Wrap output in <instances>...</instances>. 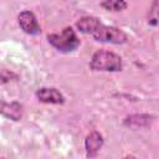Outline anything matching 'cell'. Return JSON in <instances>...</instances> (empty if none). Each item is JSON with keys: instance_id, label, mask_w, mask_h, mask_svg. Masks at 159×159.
Listing matches in <instances>:
<instances>
[{"instance_id": "3", "label": "cell", "mask_w": 159, "mask_h": 159, "mask_svg": "<svg viewBox=\"0 0 159 159\" xmlns=\"http://www.w3.org/2000/svg\"><path fill=\"white\" fill-rule=\"evenodd\" d=\"M47 40H48L51 46H53L57 51L63 52V53L76 51L78 48L80 43H81V41H80L78 36L76 35L75 30L70 26L65 27L61 32L47 35Z\"/></svg>"}, {"instance_id": "6", "label": "cell", "mask_w": 159, "mask_h": 159, "mask_svg": "<svg viewBox=\"0 0 159 159\" xmlns=\"http://www.w3.org/2000/svg\"><path fill=\"white\" fill-rule=\"evenodd\" d=\"M103 143H104V139L99 132H97V130L91 132L84 139V149H86L87 158H89V159L96 158L97 154L99 153V150L102 149Z\"/></svg>"}, {"instance_id": "10", "label": "cell", "mask_w": 159, "mask_h": 159, "mask_svg": "<svg viewBox=\"0 0 159 159\" xmlns=\"http://www.w3.org/2000/svg\"><path fill=\"white\" fill-rule=\"evenodd\" d=\"M11 77L16 78V75H14L12 72H7L6 70H2V71H1V82H2V83H5L6 81H9Z\"/></svg>"}, {"instance_id": "11", "label": "cell", "mask_w": 159, "mask_h": 159, "mask_svg": "<svg viewBox=\"0 0 159 159\" xmlns=\"http://www.w3.org/2000/svg\"><path fill=\"white\" fill-rule=\"evenodd\" d=\"M123 159H137V158H135L134 155H125Z\"/></svg>"}, {"instance_id": "2", "label": "cell", "mask_w": 159, "mask_h": 159, "mask_svg": "<svg viewBox=\"0 0 159 159\" xmlns=\"http://www.w3.org/2000/svg\"><path fill=\"white\" fill-rule=\"evenodd\" d=\"M89 68L93 71L118 72L123 68V62L119 55L108 50H97L91 58Z\"/></svg>"}, {"instance_id": "9", "label": "cell", "mask_w": 159, "mask_h": 159, "mask_svg": "<svg viewBox=\"0 0 159 159\" xmlns=\"http://www.w3.org/2000/svg\"><path fill=\"white\" fill-rule=\"evenodd\" d=\"M101 6L108 11H122L127 9L128 4L123 0H107V1H102Z\"/></svg>"}, {"instance_id": "4", "label": "cell", "mask_w": 159, "mask_h": 159, "mask_svg": "<svg viewBox=\"0 0 159 159\" xmlns=\"http://www.w3.org/2000/svg\"><path fill=\"white\" fill-rule=\"evenodd\" d=\"M17 22L21 30L27 35H39L41 32V26L37 22L35 14L30 10H24L17 16Z\"/></svg>"}, {"instance_id": "8", "label": "cell", "mask_w": 159, "mask_h": 159, "mask_svg": "<svg viewBox=\"0 0 159 159\" xmlns=\"http://www.w3.org/2000/svg\"><path fill=\"white\" fill-rule=\"evenodd\" d=\"M1 114L11 120H20L22 117V104L19 102H1Z\"/></svg>"}, {"instance_id": "12", "label": "cell", "mask_w": 159, "mask_h": 159, "mask_svg": "<svg viewBox=\"0 0 159 159\" xmlns=\"http://www.w3.org/2000/svg\"><path fill=\"white\" fill-rule=\"evenodd\" d=\"M2 159H5V158H2Z\"/></svg>"}, {"instance_id": "1", "label": "cell", "mask_w": 159, "mask_h": 159, "mask_svg": "<svg viewBox=\"0 0 159 159\" xmlns=\"http://www.w3.org/2000/svg\"><path fill=\"white\" fill-rule=\"evenodd\" d=\"M76 27L86 35H91L96 41L109 42V43H124L128 37L127 35L116 26L104 25L99 19L94 16H83L76 22Z\"/></svg>"}, {"instance_id": "5", "label": "cell", "mask_w": 159, "mask_h": 159, "mask_svg": "<svg viewBox=\"0 0 159 159\" xmlns=\"http://www.w3.org/2000/svg\"><path fill=\"white\" fill-rule=\"evenodd\" d=\"M36 98L42 103L50 104H62L65 103V96L53 87H41L35 93Z\"/></svg>"}, {"instance_id": "7", "label": "cell", "mask_w": 159, "mask_h": 159, "mask_svg": "<svg viewBox=\"0 0 159 159\" xmlns=\"http://www.w3.org/2000/svg\"><path fill=\"white\" fill-rule=\"evenodd\" d=\"M154 122V116L147 114V113H137V114H130L124 118L123 125L127 128L132 129H139V128H148L152 125Z\"/></svg>"}]
</instances>
